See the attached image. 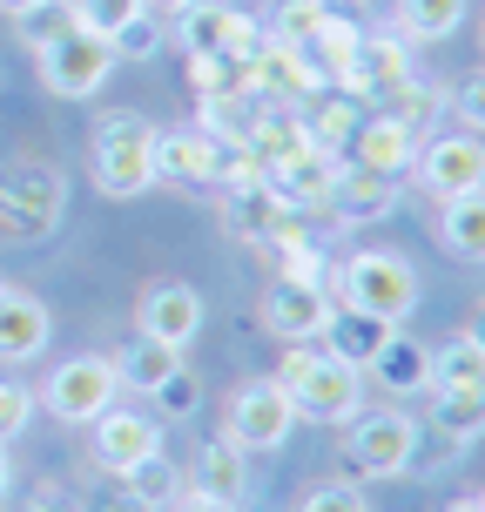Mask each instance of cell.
I'll list each match as a JSON object with an SVG mask.
<instances>
[{
	"mask_svg": "<svg viewBox=\"0 0 485 512\" xmlns=\"http://www.w3.org/2000/svg\"><path fill=\"white\" fill-rule=\"evenodd\" d=\"M411 452H418V418L398 405L358 411L344 425V465L358 479H398V472H411Z\"/></svg>",
	"mask_w": 485,
	"mask_h": 512,
	"instance_id": "5b68a950",
	"label": "cell"
},
{
	"mask_svg": "<svg viewBox=\"0 0 485 512\" xmlns=\"http://www.w3.org/2000/svg\"><path fill=\"white\" fill-rule=\"evenodd\" d=\"M297 122H304L310 149L344 155V149H351V135H358V122H364V102H358V95H344V88H317V95L297 102Z\"/></svg>",
	"mask_w": 485,
	"mask_h": 512,
	"instance_id": "ffe728a7",
	"label": "cell"
},
{
	"mask_svg": "<svg viewBox=\"0 0 485 512\" xmlns=\"http://www.w3.org/2000/svg\"><path fill=\"white\" fill-rule=\"evenodd\" d=\"M472 506H479V512H485V486H479V492H472Z\"/></svg>",
	"mask_w": 485,
	"mask_h": 512,
	"instance_id": "c3c4849f",
	"label": "cell"
},
{
	"mask_svg": "<svg viewBox=\"0 0 485 512\" xmlns=\"http://www.w3.org/2000/svg\"><path fill=\"white\" fill-rule=\"evenodd\" d=\"M155 122L135 115V108H115L95 122V142H88V169H95V189L115 196V203H135L155 189V162H149Z\"/></svg>",
	"mask_w": 485,
	"mask_h": 512,
	"instance_id": "7a4b0ae2",
	"label": "cell"
},
{
	"mask_svg": "<svg viewBox=\"0 0 485 512\" xmlns=\"http://www.w3.org/2000/svg\"><path fill=\"white\" fill-rule=\"evenodd\" d=\"M108 364H115V384H122V391H142V398H149L155 384L182 364V351H176V344H162V337H142V331H135L122 344V358H108Z\"/></svg>",
	"mask_w": 485,
	"mask_h": 512,
	"instance_id": "d4e9b609",
	"label": "cell"
},
{
	"mask_svg": "<svg viewBox=\"0 0 485 512\" xmlns=\"http://www.w3.org/2000/svg\"><path fill=\"white\" fill-rule=\"evenodd\" d=\"M290 425H297V411H290V398L277 391V378L236 384L230 411H223V438H230V445H243V452H283Z\"/></svg>",
	"mask_w": 485,
	"mask_h": 512,
	"instance_id": "9c48e42d",
	"label": "cell"
},
{
	"mask_svg": "<svg viewBox=\"0 0 485 512\" xmlns=\"http://www.w3.org/2000/svg\"><path fill=\"white\" fill-rule=\"evenodd\" d=\"M405 176H418V189H425L432 203L472 196V189H485V135H472V128L418 135V155H411Z\"/></svg>",
	"mask_w": 485,
	"mask_h": 512,
	"instance_id": "52a82bcc",
	"label": "cell"
},
{
	"mask_svg": "<svg viewBox=\"0 0 485 512\" xmlns=\"http://www.w3.org/2000/svg\"><path fill=\"white\" fill-rule=\"evenodd\" d=\"M485 432V384H452V391H432V438H438V465H452L472 445V438ZM432 459H418V465H432ZM411 465V472H418Z\"/></svg>",
	"mask_w": 485,
	"mask_h": 512,
	"instance_id": "ac0fdd59",
	"label": "cell"
},
{
	"mask_svg": "<svg viewBox=\"0 0 485 512\" xmlns=\"http://www.w3.org/2000/svg\"><path fill=\"white\" fill-rule=\"evenodd\" d=\"M277 391L290 398L297 418H310V425H351L364 411V371L337 364L331 351H310V344H290V351H283Z\"/></svg>",
	"mask_w": 485,
	"mask_h": 512,
	"instance_id": "6da1fadb",
	"label": "cell"
},
{
	"mask_svg": "<svg viewBox=\"0 0 485 512\" xmlns=\"http://www.w3.org/2000/svg\"><path fill=\"white\" fill-rule=\"evenodd\" d=\"M108 48H115V61H155L162 54V14H128L115 34H108Z\"/></svg>",
	"mask_w": 485,
	"mask_h": 512,
	"instance_id": "f546056e",
	"label": "cell"
},
{
	"mask_svg": "<svg viewBox=\"0 0 485 512\" xmlns=\"http://www.w3.org/2000/svg\"><path fill=\"white\" fill-rule=\"evenodd\" d=\"M176 512H243V506H223V499H182Z\"/></svg>",
	"mask_w": 485,
	"mask_h": 512,
	"instance_id": "b9f144b4",
	"label": "cell"
},
{
	"mask_svg": "<svg viewBox=\"0 0 485 512\" xmlns=\"http://www.w3.org/2000/svg\"><path fill=\"white\" fill-rule=\"evenodd\" d=\"M438 243L459 256V263H485V189L438 203Z\"/></svg>",
	"mask_w": 485,
	"mask_h": 512,
	"instance_id": "484cf974",
	"label": "cell"
},
{
	"mask_svg": "<svg viewBox=\"0 0 485 512\" xmlns=\"http://www.w3.org/2000/svg\"><path fill=\"white\" fill-rule=\"evenodd\" d=\"M196 499H223V506H243L250 499V452L230 445V438H216L203 445V459H196Z\"/></svg>",
	"mask_w": 485,
	"mask_h": 512,
	"instance_id": "603a6c76",
	"label": "cell"
},
{
	"mask_svg": "<svg viewBox=\"0 0 485 512\" xmlns=\"http://www.w3.org/2000/svg\"><path fill=\"white\" fill-rule=\"evenodd\" d=\"M162 452V425H155L149 411H122L108 405L95 425H88V459L102 465L108 479H128L142 459H155Z\"/></svg>",
	"mask_w": 485,
	"mask_h": 512,
	"instance_id": "30bf717a",
	"label": "cell"
},
{
	"mask_svg": "<svg viewBox=\"0 0 485 512\" xmlns=\"http://www.w3.org/2000/svg\"><path fill=\"white\" fill-rule=\"evenodd\" d=\"M149 0H68V14H75V27H88V34H115V27L128 21V14H142Z\"/></svg>",
	"mask_w": 485,
	"mask_h": 512,
	"instance_id": "836d02e7",
	"label": "cell"
},
{
	"mask_svg": "<svg viewBox=\"0 0 485 512\" xmlns=\"http://www.w3.org/2000/svg\"><path fill=\"white\" fill-rule=\"evenodd\" d=\"M290 223V209L270 196V182H230L223 189V230H236L243 243H270Z\"/></svg>",
	"mask_w": 485,
	"mask_h": 512,
	"instance_id": "7402d4cb",
	"label": "cell"
},
{
	"mask_svg": "<svg viewBox=\"0 0 485 512\" xmlns=\"http://www.w3.org/2000/svg\"><path fill=\"white\" fill-rule=\"evenodd\" d=\"M324 7V21H351V27H364V14H371V0H317Z\"/></svg>",
	"mask_w": 485,
	"mask_h": 512,
	"instance_id": "60d3db41",
	"label": "cell"
},
{
	"mask_svg": "<svg viewBox=\"0 0 485 512\" xmlns=\"http://www.w3.org/2000/svg\"><path fill=\"white\" fill-rule=\"evenodd\" d=\"M337 162H344V155L310 149V142H304L297 155H283L277 169H263V182H270V196H277L290 216H310V209H324V196H331Z\"/></svg>",
	"mask_w": 485,
	"mask_h": 512,
	"instance_id": "9a60e30c",
	"label": "cell"
},
{
	"mask_svg": "<svg viewBox=\"0 0 485 512\" xmlns=\"http://www.w3.org/2000/svg\"><path fill=\"white\" fill-rule=\"evenodd\" d=\"M344 230H364V223H384L398 209V176H378V169H358V162H337V182L324 196Z\"/></svg>",
	"mask_w": 485,
	"mask_h": 512,
	"instance_id": "2e32d148",
	"label": "cell"
},
{
	"mask_svg": "<svg viewBox=\"0 0 485 512\" xmlns=\"http://www.w3.org/2000/svg\"><path fill=\"white\" fill-rule=\"evenodd\" d=\"M465 14H472V0H398L405 41H445L465 27Z\"/></svg>",
	"mask_w": 485,
	"mask_h": 512,
	"instance_id": "f1b7e54d",
	"label": "cell"
},
{
	"mask_svg": "<svg viewBox=\"0 0 485 512\" xmlns=\"http://www.w3.org/2000/svg\"><path fill=\"white\" fill-rule=\"evenodd\" d=\"M411 155H418V128L398 122V115H384V108H364V122H358V135H351L344 162L378 169V176H405Z\"/></svg>",
	"mask_w": 485,
	"mask_h": 512,
	"instance_id": "e0dca14e",
	"label": "cell"
},
{
	"mask_svg": "<svg viewBox=\"0 0 485 512\" xmlns=\"http://www.w3.org/2000/svg\"><path fill=\"white\" fill-rule=\"evenodd\" d=\"M34 418V391L27 384H0V445H14Z\"/></svg>",
	"mask_w": 485,
	"mask_h": 512,
	"instance_id": "8d00e7d4",
	"label": "cell"
},
{
	"mask_svg": "<svg viewBox=\"0 0 485 512\" xmlns=\"http://www.w3.org/2000/svg\"><path fill=\"white\" fill-rule=\"evenodd\" d=\"M155 7H169V14H182V7H196V0H155Z\"/></svg>",
	"mask_w": 485,
	"mask_h": 512,
	"instance_id": "bcb514c9",
	"label": "cell"
},
{
	"mask_svg": "<svg viewBox=\"0 0 485 512\" xmlns=\"http://www.w3.org/2000/svg\"><path fill=\"white\" fill-rule=\"evenodd\" d=\"M115 364L108 358H61L41 384V405L61 418V425H95L108 405H115Z\"/></svg>",
	"mask_w": 485,
	"mask_h": 512,
	"instance_id": "ba28073f",
	"label": "cell"
},
{
	"mask_svg": "<svg viewBox=\"0 0 485 512\" xmlns=\"http://www.w3.org/2000/svg\"><path fill=\"white\" fill-rule=\"evenodd\" d=\"M68 216V176L54 162H7L0 169V236L41 243Z\"/></svg>",
	"mask_w": 485,
	"mask_h": 512,
	"instance_id": "3957f363",
	"label": "cell"
},
{
	"mask_svg": "<svg viewBox=\"0 0 485 512\" xmlns=\"http://www.w3.org/2000/svg\"><path fill=\"white\" fill-rule=\"evenodd\" d=\"M256 317H263V331L283 337V344H310V337L324 331V317H331V290H324V283L270 277V290H263Z\"/></svg>",
	"mask_w": 485,
	"mask_h": 512,
	"instance_id": "5bb4252c",
	"label": "cell"
},
{
	"mask_svg": "<svg viewBox=\"0 0 485 512\" xmlns=\"http://www.w3.org/2000/svg\"><path fill=\"white\" fill-rule=\"evenodd\" d=\"M54 337V317L34 290H14L0 283V364H34Z\"/></svg>",
	"mask_w": 485,
	"mask_h": 512,
	"instance_id": "d6986e66",
	"label": "cell"
},
{
	"mask_svg": "<svg viewBox=\"0 0 485 512\" xmlns=\"http://www.w3.org/2000/svg\"><path fill=\"white\" fill-rule=\"evenodd\" d=\"M27 512H81L75 492H61V486H41L34 499H27Z\"/></svg>",
	"mask_w": 485,
	"mask_h": 512,
	"instance_id": "ab89813d",
	"label": "cell"
},
{
	"mask_svg": "<svg viewBox=\"0 0 485 512\" xmlns=\"http://www.w3.org/2000/svg\"><path fill=\"white\" fill-rule=\"evenodd\" d=\"M398 331V324H384V317H364V310L351 304H331V317H324V351H331L337 364H351V371H371V358L384 351V337Z\"/></svg>",
	"mask_w": 485,
	"mask_h": 512,
	"instance_id": "44dd1931",
	"label": "cell"
},
{
	"mask_svg": "<svg viewBox=\"0 0 485 512\" xmlns=\"http://www.w3.org/2000/svg\"><path fill=\"white\" fill-rule=\"evenodd\" d=\"M445 512H479V506H472V499H452V506H445Z\"/></svg>",
	"mask_w": 485,
	"mask_h": 512,
	"instance_id": "7dc6e473",
	"label": "cell"
},
{
	"mask_svg": "<svg viewBox=\"0 0 485 512\" xmlns=\"http://www.w3.org/2000/svg\"><path fill=\"white\" fill-rule=\"evenodd\" d=\"M297 512H371V506H364V492H358V486L331 479V486H310L304 499H297Z\"/></svg>",
	"mask_w": 485,
	"mask_h": 512,
	"instance_id": "d590c367",
	"label": "cell"
},
{
	"mask_svg": "<svg viewBox=\"0 0 485 512\" xmlns=\"http://www.w3.org/2000/svg\"><path fill=\"white\" fill-rule=\"evenodd\" d=\"M41 61V88L61 95V102H95L108 88V75L122 68L115 48H108L102 34H88V27H68V34H54L48 48H34Z\"/></svg>",
	"mask_w": 485,
	"mask_h": 512,
	"instance_id": "8992f818",
	"label": "cell"
},
{
	"mask_svg": "<svg viewBox=\"0 0 485 512\" xmlns=\"http://www.w3.org/2000/svg\"><path fill=\"white\" fill-rule=\"evenodd\" d=\"M27 7H41V0H0V14H27Z\"/></svg>",
	"mask_w": 485,
	"mask_h": 512,
	"instance_id": "f6af8a7d",
	"label": "cell"
},
{
	"mask_svg": "<svg viewBox=\"0 0 485 512\" xmlns=\"http://www.w3.org/2000/svg\"><path fill=\"white\" fill-rule=\"evenodd\" d=\"M155 182H182V189H223V142L203 135V128H155L149 142Z\"/></svg>",
	"mask_w": 485,
	"mask_h": 512,
	"instance_id": "7c38bea8",
	"label": "cell"
},
{
	"mask_svg": "<svg viewBox=\"0 0 485 512\" xmlns=\"http://www.w3.org/2000/svg\"><path fill=\"white\" fill-rule=\"evenodd\" d=\"M479 48H485V27H479Z\"/></svg>",
	"mask_w": 485,
	"mask_h": 512,
	"instance_id": "681fc988",
	"label": "cell"
},
{
	"mask_svg": "<svg viewBox=\"0 0 485 512\" xmlns=\"http://www.w3.org/2000/svg\"><path fill=\"white\" fill-rule=\"evenodd\" d=\"M317 27H324V7H317V0H283L277 14L263 21V34H270L277 48H304Z\"/></svg>",
	"mask_w": 485,
	"mask_h": 512,
	"instance_id": "4dcf8cb0",
	"label": "cell"
},
{
	"mask_svg": "<svg viewBox=\"0 0 485 512\" xmlns=\"http://www.w3.org/2000/svg\"><path fill=\"white\" fill-rule=\"evenodd\" d=\"M14 27H21V41H27V48H48L54 34H68V27H75V14H68V0H41V7L14 14Z\"/></svg>",
	"mask_w": 485,
	"mask_h": 512,
	"instance_id": "d6a6232c",
	"label": "cell"
},
{
	"mask_svg": "<svg viewBox=\"0 0 485 512\" xmlns=\"http://www.w3.org/2000/svg\"><path fill=\"white\" fill-rule=\"evenodd\" d=\"M452 108H459V122L472 128V135H485V68L472 81H465L459 95H452Z\"/></svg>",
	"mask_w": 485,
	"mask_h": 512,
	"instance_id": "f35d334b",
	"label": "cell"
},
{
	"mask_svg": "<svg viewBox=\"0 0 485 512\" xmlns=\"http://www.w3.org/2000/svg\"><path fill=\"white\" fill-rule=\"evenodd\" d=\"M149 398H155V411H162V418H196V411H203V378H196L189 364H176V371L155 384Z\"/></svg>",
	"mask_w": 485,
	"mask_h": 512,
	"instance_id": "1f68e13d",
	"label": "cell"
},
{
	"mask_svg": "<svg viewBox=\"0 0 485 512\" xmlns=\"http://www.w3.org/2000/svg\"><path fill=\"white\" fill-rule=\"evenodd\" d=\"M81 512H155V506L128 486V479H115V486H102L95 499H81Z\"/></svg>",
	"mask_w": 485,
	"mask_h": 512,
	"instance_id": "74e56055",
	"label": "cell"
},
{
	"mask_svg": "<svg viewBox=\"0 0 485 512\" xmlns=\"http://www.w3.org/2000/svg\"><path fill=\"white\" fill-rule=\"evenodd\" d=\"M176 41H182L189 61H209V54H243V61H256V54H263V27H256L250 14L216 7V0H196V7H182Z\"/></svg>",
	"mask_w": 485,
	"mask_h": 512,
	"instance_id": "8fae6325",
	"label": "cell"
},
{
	"mask_svg": "<svg viewBox=\"0 0 485 512\" xmlns=\"http://www.w3.org/2000/svg\"><path fill=\"white\" fill-rule=\"evenodd\" d=\"M452 384H485V351L472 344V331L445 337L425 358V391H452Z\"/></svg>",
	"mask_w": 485,
	"mask_h": 512,
	"instance_id": "83f0119b",
	"label": "cell"
},
{
	"mask_svg": "<svg viewBox=\"0 0 485 512\" xmlns=\"http://www.w3.org/2000/svg\"><path fill=\"white\" fill-rule=\"evenodd\" d=\"M331 283H337V297H344L351 310H364V317H384V324H405L411 310H418V297H425L418 270H411L398 250H358Z\"/></svg>",
	"mask_w": 485,
	"mask_h": 512,
	"instance_id": "277c9868",
	"label": "cell"
},
{
	"mask_svg": "<svg viewBox=\"0 0 485 512\" xmlns=\"http://www.w3.org/2000/svg\"><path fill=\"white\" fill-rule=\"evenodd\" d=\"M128 486L142 492L149 506H162V499H176V486H182V472L169 465V452H155V459H142L135 472H128Z\"/></svg>",
	"mask_w": 485,
	"mask_h": 512,
	"instance_id": "e575fe53",
	"label": "cell"
},
{
	"mask_svg": "<svg viewBox=\"0 0 485 512\" xmlns=\"http://www.w3.org/2000/svg\"><path fill=\"white\" fill-rule=\"evenodd\" d=\"M425 358H432V351H425L418 337H405V324H398V331L384 337V351L371 358L364 378L378 384V391H391V398H405V391H425Z\"/></svg>",
	"mask_w": 485,
	"mask_h": 512,
	"instance_id": "cb8c5ba5",
	"label": "cell"
},
{
	"mask_svg": "<svg viewBox=\"0 0 485 512\" xmlns=\"http://www.w3.org/2000/svg\"><path fill=\"white\" fill-rule=\"evenodd\" d=\"M263 250H270V263H277V277H290V283H331V277H337L331 256L317 250V243H310L297 223H283V230L270 236Z\"/></svg>",
	"mask_w": 485,
	"mask_h": 512,
	"instance_id": "4316f807",
	"label": "cell"
},
{
	"mask_svg": "<svg viewBox=\"0 0 485 512\" xmlns=\"http://www.w3.org/2000/svg\"><path fill=\"white\" fill-rule=\"evenodd\" d=\"M465 331H472V344H479V351H485V304L472 310V324H465Z\"/></svg>",
	"mask_w": 485,
	"mask_h": 512,
	"instance_id": "7bdbcfd3",
	"label": "cell"
},
{
	"mask_svg": "<svg viewBox=\"0 0 485 512\" xmlns=\"http://www.w3.org/2000/svg\"><path fill=\"white\" fill-rule=\"evenodd\" d=\"M203 290L196 283H176V277H162L149 283L142 297H135V331L142 337H162V344H176V351H189V337L203 331Z\"/></svg>",
	"mask_w": 485,
	"mask_h": 512,
	"instance_id": "4fadbf2b",
	"label": "cell"
},
{
	"mask_svg": "<svg viewBox=\"0 0 485 512\" xmlns=\"http://www.w3.org/2000/svg\"><path fill=\"white\" fill-rule=\"evenodd\" d=\"M7 486H14V459H7V445H0V499H7Z\"/></svg>",
	"mask_w": 485,
	"mask_h": 512,
	"instance_id": "ee69618b",
	"label": "cell"
}]
</instances>
